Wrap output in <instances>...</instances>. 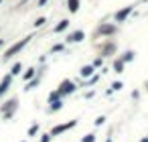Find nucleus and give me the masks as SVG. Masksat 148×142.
I'll return each instance as SVG.
<instances>
[{"instance_id":"nucleus-1","label":"nucleus","mask_w":148,"mask_h":142,"mask_svg":"<svg viewBox=\"0 0 148 142\" xmlns=\"http://www.w3.org/2000/svg\"><path fill=\"white\" fill-rule=\"evenodd\" d=\"M27 43H29V39H25V41H20V43H16V45H12V47H10V49H8V51L4 53V59H10V57H12L14 53H18L20 49H23V47H25Z\"/></svg>"},{"instance_id":"nucleus-2","label":"nucleus","mask_w":148,"mask_h":142,"mask_svg":"<svg viewBox=\"0 0 148 142\" xmlns=\"http://www.w3.org/2000/svg\"><path fill=\"white\" fill-rule=\"evenodd\" d=\"M75 89V85L71 83V81H63L61 83V89H59V93H71Z\"/></svg>"},{"instance_id":"nucleus-3","label":"nucleus","mask_w":148,"mask_h":142,"mask_svg":"<svg viewBox=\"0 0 148 142\" xmlns=\"http://www.w3.org/2000/svg\"><path fill=\"white\" fill-rule=\"evenodd\" d=\"M73 126H75V122H69V124H61V126H57V128L51 132V136H53V134H59V132H63V130H69V128H73Z\"/></svg>"},{"instance_id":"nucleus-4","label":"nucleus","mask_w":148,"mask_h":142,"mask_svg":"<svg viewBox=\"0 0 148 142\" xmlns=\"http://www.w3.org/2000/svg\"><path fill=\"white\" fill-rule=\"evenodd\" d=\"M8 85H10V75H6L2 81H0V96H2V93L8 89Z\"/></svg>"},{"instance_id":"nucleus-5","label":"nucleus","mask_w":148,"mask_h":142,"mask_svg":"<svg viewBox=\"0 0 148 142\" xmlns=\"http://www.w3.org/2000/svg\"><path fill=\"white\" fill-rule=\"evenodd\" d=\"M81 39H83V33H81V31H75L73 35H69V37H67V41H69V43H77V41H81Z\"/></svg>"},{"instance_id":"nucleus-6","label":"nucleus","mask_w":148,"mask_h":142,"mask_svg":"<svg viewBox=\"0 0 148 142\" xmlns=\"http://www.w3.org/2000/svg\"><path fill=\"white\" fill-rule=\"evenodd\" d=\"M130 10H132V6H126L124 10H120V12L116 14V20H124L126 16H128V14H130Z\"/></svg>"},{"instance_id":"nucleus-7","label":"nucleus","mask_w":148,"mask_h":142,"mask_svg":"<svg viewBox=\"0 0 148 142\" xmlns=\"http://www.w3.org/2000/svg\"><path fill=\"white\" fill-rule=\"evenodd\" d=\"M77 8H79V0H69V10L75 12Z\"/></svg>"},{"instance_id":"nucleus-8","label":"nucleus","mask_w":148,"mask_h":142,"mask_svg":"<svg viewBox=\"0 0 148 142\" xmlns=\"http://www.w3.org/2000/svg\"><path fill=\"white\" fill-rule=\"evenodd\" d=\"M91 73H93V67H83V69H81V75H83V77H89Z\"/></svg>"},{"instance_id":"nucleus-9","label":"nucleus","mask_w":148,"mask_h":142,"mask_svg":"<svg viewBox=\"0 0 148 142\" xmlns=\"http://www.w3.org/2000/svg\"><path fill=\"white\" fill-rule=\"evenodd\" d=\"M67 25H69V22H67V20H61V22H59V25H57V27H55V31H57V33H59V31H63V29H65V27H67Z\"/></svg>"},{"instance_id":"nucleus-10","label":"nucleus","mask_w":148,"mask_h":142,"mask_svg":"<svg viewBox=\"0 0 148 142\" xmlns=\"http://www.w3.org/2000/svg\"><path fill=\"white\" fill-rule=\"evenodd\" d=\"M99 33H105V35H108V33H114V27H103V29H99Z\"/></svg>"},{"instance_id":"nucleus-11","label":"nucleus","mask_w":148,"mask_h":142,"mask_svg":"<svg viewBox=\"0 0 148 142\" xmlns=\"http://www.w3.org/2000/svg\"><path fill=\"white\" fill-rule=\"evenodd\" d=\"M114 69H116V71H122V69H124V63H122V61H116Z\"/></svg>"},{"instance_id":"nucleus-12","label":"nucleus","mask_w":148,"mask_h":142,"mask_svg":"<svg viewBox=\"0 0 148 142\" xmlns=\"http://www.w3.org/2000/svg\"><path fill=\"white\" fill-rule=\"evenodd\" d=\"M16 73H20V63H16V65L12 67V75H16Z\"/></svg>"},{"instance_id":"nucleus-13","label":"nucleus","mask_w":148,"mask_h":142,"mask_svg":"<svg viewBox=\"0 0 148 142\" xmlns=\"http://www.w3.org/2000/svg\"><path fill=\"white\" fill-rule=\"evenodd\" d=\"M33 75H35V69H29V71H27V73H25V79H31Z\"/></svg>"},{"instance_id":"nucleus-14","label":"nucleus","mask_w":148,"mask_h":142,"mask_svg":"<svg viewBox=\"0 0 148 142\" xmlns=\"http://www.w3.org/2000/svg\"><path fill=\"white\" fill-rule=\"evenodd\" d=\"M45 22H47L45 18H37V22H35V27H43V25H45Z\"/></svg>"},{"instance_id":"nucleus-15","label":"nucleus","mask_w":148,"mask_h":142,"mask_svg":"<svg viewBox=\"0 0 148 142\" xmlns=\"http://www.w3.org/2000/svg\"><path fill=\"white\" fill-rule=\"evenodd\" d=\"M93 140H95V138H93V134H89L87 138H83V142H93Z\"/></svg>"},{"instance_id":"nucleus-16","label":"nucleus","mask_w":148,"mask_h":142,"mask_svg":"<svg viewBox=\"0 0 148 142\" xmlns=\"http://www.w3.org/2000/svg\"><path fill=\"white\" fill-rule=\"evenodd\" d=\"M37 130H39V126H31V130H29V134H35Z\"/></svg>"},{"instance_id":"nucleus-17","label":"nucleus","mask_w":148,"mask_h":142,"mask_svg":"<svg viewBox=\"0 0 148 142\" xmlns=\"http://www.w3.org/2000/svg\"><path fill=\"white\" fill-rule=\"evenodd\" d=\"M45 2H47V0H39V4H41V6H43V4H45Z\"/></svg>"},{"instance_id":"nucleus-18","label":"nucleus","mask_w":148,"mask_h":142,"mask_svg":"<svg viewBox=\"0 0 148 142\" xmlns=\"http://www.w3.org/2000/svg\"><path fill=\"white\" fill-rule=\"evenodd\" d=\"M142 142H148V138H144V140H142Z\"/></svg>"},{"instance_id":"nucleus-19","label":"nucleus","mask_w":148,"mask_h":142,"mask_svg":"<svg viewBox=\"0 0 148 142\" xmlns=\"http://www.w3.org/2000/svg\"><path fill=\"white\" fill-rule=\"evenodd\" d=\"M0 45H2V41H0Z\"/></svg>"}]
</instances>
